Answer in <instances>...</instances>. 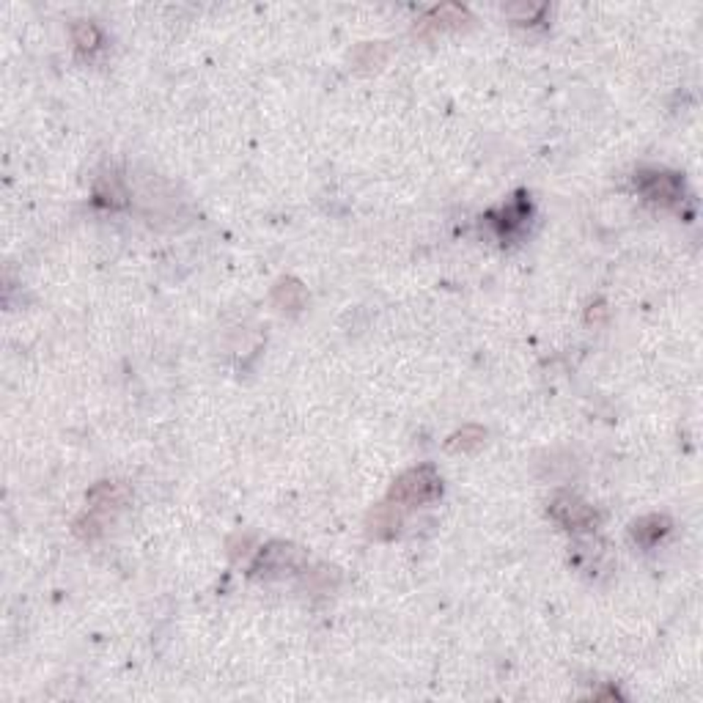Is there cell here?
Listing matches in <instances>:
<instances>
[{
  "instance_id": "cell-1",
  "label": "cell",
  "mask_w": 703,
  "mask_h": 703,
  "mask_svg": "<svg viewBox=\"0 0 703 703\" xmlns=\"http://www.w3.org/2000/svg\"><path fill=\"white\" fill-rule=\"evenodd\" d=\"M443 492V481L439 473L431 464H421L407 470L399 481L393 483L387 492V503L395 506H418V503H431Z\"/></svg>"
},
{
  "instance_id": "cell-2",
  "label": "cell",
  "mask_w": 703,
  "mask_h": 703,
  "mask_svg": "<svg viewBox=\"0 0 703 703\" xmlns=\"http://www.w3.org/2000/svg\"><path fill=\"white\" fill-rule=\"evenodd\" d=\"M635 187L648 198L659 204H679L684 198V182L676 173H663V170H640Z\"/></svg>"
},
{
  "instance_id": "cell-3",
  "label": "cell",
  "mask_w": 703,
  "mask_h": 703,
  "mask_svg": "<svg viewBox=\"0 0 703 703\" xmlns=\"http://www.w3.org/2000/svg\"><path fill=\"white\" fill-rule=\"evenodd\" d=\"M550 514L555 522L568 527V531H588V527H594L599 519L596 511L575 495H555L550 503Z\"/></svg>"
},
{
  "instance_id": "cell-4",
  "label": "cell",
  "mask_w": 703,
  "mask_h": 703,
  "mask_svg": "<svg viewBox=\"0 0 703 703\" xmlns=\"http://www.w3.org/2000/svg\"><path fill=\"white\" fill-rule=\"evenodd\" d=\"M467 20V12L462 6H454V4H446L439 9H431L415 28V33L421 36H429V33H437V30H446V28H459L464 25Z\"/></svg>"
},
{
  "instance_id": "cell-5",
  "label": "cell",
  "mask_w": 703,
  "mask_h": 703,
  "mask_svg": "<svg viewBox=\"0 0 703 703\" xmlns=\"http://www.w3.org/2000/svg\"><path fill=\"white\" fill-rule=\"evenodd\" d=\"M531 217V204L525 201V195H516V201H511L500 214H490V220L495 223V229L508 239L514 234H519L525 229V220Z\"/></svg>"
},
{
  "instance_id": "cell-6",
  "label": "cell",
  "mask_w": 703,
  "mask_h": 703,
  "mask_svg": "<svg viewBox=\"0 0 703 703\" xmlns=\"http://www.w3.org/2000/svg\"><path fill=\"white\" fill-rule=\"evenodd\" d=\"M671 531V519L668 516H659V514H651V516H643L632 525V539L643 547H651L654 542H659L665 534Z\"/></svg>"
},
{
  "instance_id": "cell-7",
  "label": "cell",
  "mask_w": 703,
  "mask_h": 703,
  "mask_svg": "<svg viewBox=\"0 0 703 703\" xmlns=\"http://www.w3.org/2000/svg\"><path fill=\"white\" fill-rule=\"evenodd\" d=\"M100 30L91 25V22H80V25H74V44H77V50L80 53H88L91 56L97 48H100Z\"/></svg>"
},
{
  "instance_id": "cell-8",
  "label": "cell",
  "mask_w": 703,
  "mask_h": 703,
  "mask_svg": "<svg viewBox=\"0 0 703 703\" xmlns=\"http://www.w3.org/2000/svg\"><path fill=\"white\" fill-rule=\"evenodd\" d=\"M481 439H483V431H481L478 426H467L464 431H459V434L451 437L448 451H470V448L481 446Z\"/></svg>"
},
{
  "instance_id": "cell-9",
  "label": "cell",
  "mask_w": 703,
  "mask_h": 703,
  "mask_svg": "<svg viewBox=\"0 0 703 703\" xmlns=\"http://www.w3.org/2000/svg\"><path fill=\"white\" fill-rule=\"evenodd\" d=\"M302 286L299 283H294V281H283L281 286H278V291H275V299L281 302V305H286V308H299L302 305Z\"/></svg>"
}]
</instances>
